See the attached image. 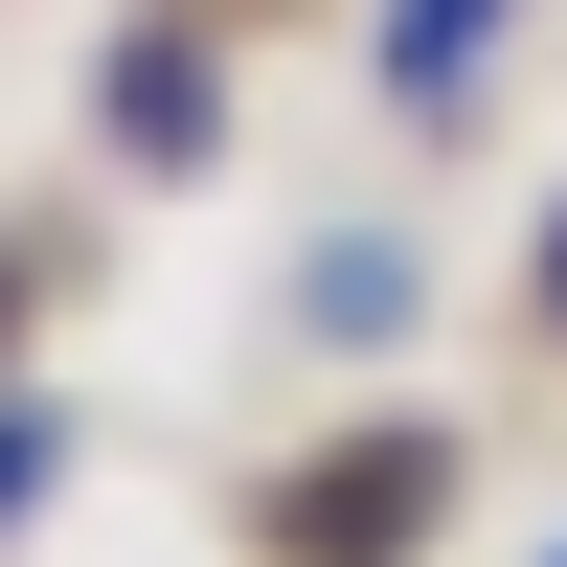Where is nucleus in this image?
<instances>
[{
	"mask_svg": "<svg viewBox=\"0 0 567 567\" xmlns=\"http://www.w3.org/2000/svg\"><path fill=\"white\" fill-rule=\"evenodd\" d=\"M432 523H454V432H341V454H296V477L250 499L272 567H409Z\"/></svg>",
	"mask_w": 567,
	"mask_h": 567,
	"instance_id": "nucleus-1",
	"label": "nucleus"
},
{
	"mask_svg": "<svg viewBox=\"0 0 567 567\" xmlns=\"http://www.w3.org/2000/svg\"><path fill=\"white\" fill-rule=\"evenodd\" d=\"M91 136H114L136 182H205V159H227V69H205V23H114V69H91Z\"/></svg>",
	"mask_w": 567,
	"mask_h": 567,
	"instance_id": "nucleus-2",
	"label": "nucleus"
},
{
	"mask_svg": "<svg viewBox=\"0 0 567 567\" xmlns=\"http://www.w3.org/2000/svg\"><path fill=\"white\" fill-rule=\"evenodd\" d=\"M499 23H523V0H386V45H363V69H386V114H477V69H499Z\"/></svg>",
	"mask_w": 567,
	"mask_h": 567,
	"instance_id": "nucleus-3",
	"label": "nucleus"
},
{
	"mask_svg": "<svg viewBox=\"0 0 567 567\" xmlns=\"http://www.w3.org/2000/svg\"><path fill=\"white\" fill-rule=\"evenodd\" d=\"M296 318H318V341H386V318H409V250H386V227H341V250L296 272Z\"/></svg>",
	"mask_w": 567,
	"mask_h": 567,
	"instance_id": "nucleus-4",
	"label": "nucleus"
},
{
	"mask_svg": "<svg viewBox=\"0 0 567 567\" xmlns=\"http://www.w3.org/2000/svg\"><path fill=\"white\" fill-rule=\"evenodd\" d=\"M45 477H69V409H23V386H0V523H23Z\"/></svg>",
	"mask_w": 567,
	"mask_h": 567,
	"instance_id": "nucleus-5",
	"label": "nucleus"
},
{
	"mask_svg": "<svg viewBox=\"0 0 567 567\" xmlns=\"http://www.w3.org/2000/svg\"><path fill=\"white\" fill-rule=\"evenodd\" d=\"M23 296H45V250H23V227H0V341H23Z\"/></svg>",
	"mask_w": 567,
	"mask_h": 567,
	"instance_id": "nucleus-6",
	"label": "nucleus"
},
{
	"mask_svg": "<svg viewBox=\"0 0 567 567\" xmlns=\"http://www.w3.org/2000/svg\"><path fill=\"white\" fill-rule=\"evenodd\" d=\"M545 341H567V227H545Z\"/></svg>",
	"mask_w": 567,
	"mask_h": 567,
	"instance_id": "nucleus-7",
	"label": "nucleus"
}]
</instances>
